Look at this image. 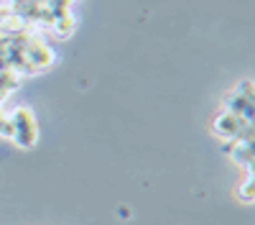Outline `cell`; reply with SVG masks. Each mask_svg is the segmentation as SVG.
Here are the masks:
<instances>
[{
  "instance_id": "cell-8",
  "label": "cell",
  "mask_w": 255,
  "mask_h": 225,
  "mask_svg": "<svg viewBox=\"0 0 255 225\" xmlns=\"http://www.w3.org/2000/svg\"><path fill=\"white\" fill-rule=\"evenodd\" d=\"M235 92H238V95H243L245 100H253V102H255V87H253V82H250V79L240 82V87H238Z\"/></svg>"
},
{
  "instance_id": "cell-1",
  "label": "cell",
  "mask_w": 255,
  "mask_h": 225,
  "mask_svg": "<svg viewBox=\"0 0 255 225\" xmlns=\"http://www.w3.org/2000/svg\"><path fill=\"white\" fill-rule=\"evenodd\" d=\"M8 118H10V123H13V141L18 143V146H20V149L36 146V141H38L36 115H33L26 105H20V108H15Z\"/></svg>"
},
{
  "instance_id": "cell-6",
  "label": "cell",
  "mask_w": 255,
  "mask_h": 225,
  "mask_svg": "<svg viewBox=\"0 0 255 225\" xmlns=\"http://www.w3.org/2000/svg\"><path fill=\"white\" fill-rule=\"evenodd\" d=\"M49 28H51V31H54V36H59V38L72 36V31H74V15H72V13L56 15V18H54V23H51Z\"/></svg>"
},
{
  "instance_id": "cell-11",
  "label": "cell",
  "mask_w": 255,
  "mask_h": 225,
  "mask_svg": "<svg viewBox=\"0 0 255 225\" xmlns=\"http://www.w3.org/2000/svg\"><path fill=\"white\" fill-rule=\"evenodd\" d=\"M5 120V113H3V108H0V123H3Z\"/></svg>"
},
{
  "instance_id": "cell-9",
  "label": "cell",
  "mask_w": 255,
  "mask_h": 225,
  "mask_svg": "<svg viewBox=\"0 0 255 225\" xmlns=\"http://www.w3.org/2000/svg\"><path fill=\"white\" fill-rule=\"evenodd\" d=\"M0 136H3V138H13V123H10L8 115H5L3 123H0Z\"/></svg>"
},
{
  "instance_id": "cell-7",
  "label": "cell",
  "mask_w": 255,
  "mask_h": 225,
  "mask_svg": "<svg viewBox=\"0 0 255 225\" xmlns=\"http://www.w3.org/2000/svg\"><path fill=\"white\" fill-rule=\"evenodd\" d=\"M238 200L245 202V205H250V202L255 200V179H253L250 172H248V179L240 184V190H238Z\"/></svg>"
},
{
  "instance_id": "cell-4",
  "label": "cell",
  "mask_w": 255,
  "mask_h": 225,
  "mask_svg": "<svg viewBox=\"0 0 255 225\" xmlns=\"http://www.w3.org/2000/svg\"><path fill=\"white\" fill-rule=\"evenodd\" d=\"M225 110L232 113V115H238V118H243V120H248V123L255 120V102L245 100L238 92H227L225 95Z\"/></svg>"
},
{
  "instance_id": "cell-5",
  "label": "cell",
  "mask_w": 255,
  "mask_h": 225,
  "mask_svg": "<svg viewBox=\"0 0 255 225\" xmlns=\"http://www.w3.org/2000/svg\"><path fill=\"white\" fill-rule=\"evenodd\" d=\"M225 154H230L238 164L250 172L253 169V151H255V143H238V141H225Z\"/></svg>"
},
{
  "instance_id": "cell-2",
  "label": "cell",
  "mask_w": 255,
  "mask_h": 225,
  "mask_svg": "<svg viewBox=\"0 0 255 225\" xmlns=\"http://www.w3.org/2000/svg\"><path fill=\"white\" fill-rule=\"evenodd\" d=\"M23 56H26L28 72H41V69L51 67V61H54V51L44 44V41L31 38V36L23 41Z\"/></svg>"
},
{
  "instance_id": "cell-10",
  "label": "cell",
  "mask_w": 255,
  "mask_h": 225,
  "mask_svg": "<svg viewBox=\"0 0 255 225\" xmlns=\"http://www.w3.org/2000/svg\"><path fill=\"white\" fill-rule=\"evenodd\" d=\"M0 69H8V64H5V56H3V49H0Z\"/></svg>"
},
{
  "instance_id": "cell-3",
  "label": "cell",
  "mask_w": 255,
  "mask_h": 225,
  "mask_svg": "<svg viewBox=\"0 0 255 225\" xmlns=\"http://www.w3.org/2000/svg\"><path fill=\"white\" fill-rule=\"evenodd\" d=\"M243 123H248V120H243V118H238V115H232V113L225 110V113H220L215 120H212V133L225 138V141H235V136H238Z\"/></svg>"
}]
</instances>
